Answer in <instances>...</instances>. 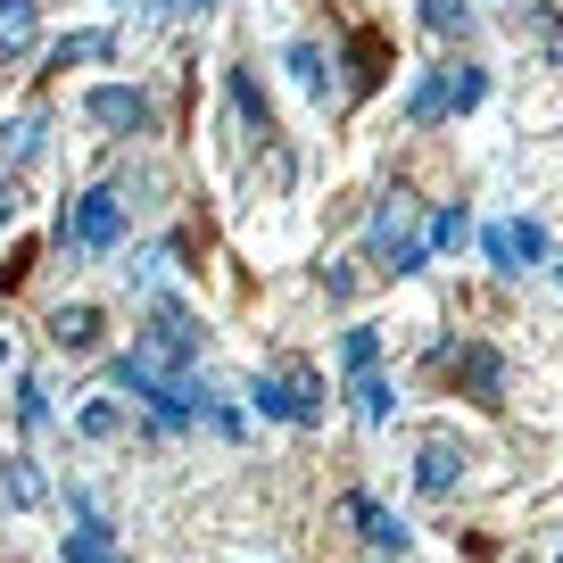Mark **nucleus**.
<instances>
[{
  "mask_svg": "<svg viewBox=\"0 0 563 563\" xmlns=\"http://www.w3.org/2000/svg\"><path fill=\"white\" fill-rule=\"evenodd\" d=\"M249 406H257L265 422L316 431V422H323V382H316V365H282V373H257V382H249Z\"/></svg>",
  "mask_w": 563,
  "mask_h": 563,
  "instance_id": "f257e3e1",
  "label": "nucleus"
},
{
  "mask_svg": "<svg viewBox=\"0 0 563 563\" xmlns=\"http://www.w3.org/2000/svg\"><path fill=\"white\" fill-rule=\"evenodd\" d=\"M373 257H382V274H422V265H431V241H422L406 191H389L382 208H373Z\"/></svg>",
  "mask_w": 563,
  "mask_h": 563,
  "instance_id": "f03ea898",
  "label": "nucleus"
},
{
  "mask_svg": "<svg viewBox=\"0 0 563 563\" xmlns=\"http://www.w3.org/2000/svg\"><path fill=\"white\" fill-rule=\"evenodd\" d=\"M58 241H67V249H84V257L117 249V241H124V199H117V191H84L67 216H58Z\"/></svg>",
  "mask_w": 563,
  "mask_h": 563,
  "instance_id": "7ed1b4c3",
  "label": "nucleus"
},
{
  "mask_svg": "<svg viewBox=\"0 0 563 563\" xmlns=\"http://www.w3.org/2000/svg\"><path fill=\"white\" fill-rule=\"evenodd\" d=\"M481 257H489L497 274H530V265H547V257H555V241H547V224H539V216H506V224H489V232H481Z\"/></svg>",
  "mask_w": 563,
  "mask_h": 563,
  "instance_id": "20e7f679",
  "label": "nucleus"
},
{
  "mask_svg": "<svg viewBox=\"0 0 563 563\" xmlns=\"http://www.w3.org/2000/svg\"><path fill=\"white\" fill-rule=\"evenodd\" d=\"M431 365H440L456 389H473L481 406H506V365H497V349H489V340H448V349L431 356Z\"/></svg>",
  "mask_w": 563,
  "mask_h": 563,
  "instance_id": "39448f33",
  "label": "nucleus"
},
{
  "mask_svg": "<svg viewBox=\"0 0 563 563\" xmlns=\"http://www.w3.org/2000/svg\"><path fill=\"white\" fill-rule=\"evenodd\" d=\"M84 117L91 124H108V133H150V91H133V84H100L84 100Z\"/></svg>",
  "mask_w": 563,
  "mask_h": 563,
  "instance_id": "423d86ee",
  "label": "nucleus"
},
{
  "mask_svg": "<svg viewBox=\"0 0 563 563\" xmlns=\"http://www.w3.org/2000/svg\"><path fill=\"white\" fill-rule=\"evenodd\" d=\"M349 522H356V530H365V539H373V547H382V555H406V539H415V530H406V522H398V514H389V506H382V497H365V489H349Z\"/></svg>",
  "mask_w": 563,
  "mask_h": 563,
  "instance_id": "0eeeda50",
  "label": "nucleus"
},
{
  "mask_svg": "<svg viewBox=\"0 0 563 563\" xmlns=\"http://www.w3.org/2000/svg\"><path fill=\"white\" fill-rule=\"evenodd\" d=\"M51 349L58 356H91V349H100V307H84V299L58 307V316H51Z\"/></svg>",
  "mask_w": 563,
  "mask_h": 563,
  "instance_id": "6e6552de",
  "label": "nucleus"
},
{
  "mask_svg": "<svg viewBox=\"0 0 563 563\" xmlns=\"http://www.w3.org/2000/svg\"><path fill=\"white\" fill-rule=\"evenodd\" d=\"M456 481H464V448H456V440H431V448L415 456V489H422V497H448Z\"/></svg>",
  "mask_w": 563,
  "mask_h": 563,
  "instance_id": "1a4fd4ad",
  "label": "nucleus"
},
{
  "mask_svg": "<svg viewBox=\"0 0 563 563\" xmlns=\"http://www.w3.org/2000/svg\"><path fill=\"white\" fill-rule=\"evenodd\" d=\"M282 67H290V84H299L316 108H332V58H323L316 42H290V51H282Z\"/></svg>",
  "mask_w": 563,
  "mask_h": 563,
  "instance_id": "9d476101",
  "label": "nucleus"
},
{
  "mask_svg": "<svg viewBox=\"0 0 563 563\" xmlns=\"http://www.w3.org/2000/svg\"><path fill=\"white\" fill-rule=\"evenodd\" d=\"M440 117H448V67H422L415 91H406V124H415V133H431Z\"/></svg>",
  "mask_w": 563,
  "mask_h": 563,
  "instance_id": "9b49d317",
  "label": "nucleus"
},
{
  "mask_svg": "<svg viewBox=\"0 0 563 563\" xmlns=\"http://www.w3.org/2000/svg\"><path fill=\"white\" fill-rule=\"evenodd\" d=\"M42 34V0H0V58H25Z\"/></svg>",
  "mask_w": 563,
  "mask_h": 563,
  "instance_id": "f8f14e48",
  "label": "nucleus"
},
{
  "mask_svg": "<svg viewBox=\"0 0 563 563\" xmlns=\"http://www.w3.org/2000/svg\"><path fill=\"white\" fill-rule=\"evenodd\" d=\"M349 398H356V415H365V431H382V422L398 415V389L382 382V365H373V373H349Z\"/></svg>",
  "mask_w": 563,
  "mask_h": 563,
  "instance_id": "ddd939ff",
  "label": "nucleus"
},
{
  "mask_svg": "<svg viewBox=\"0 0 563 563\" xmlns=\"http://www.w3.org/2000/svg\"><path fill=\"white\" fill-rule=\"evenodd\" d=\"M0 506H9V514L42 506V481H34V464H25V456H9V464H0Z\"/></svg>",
  "mask_w": 563,
  "mask_h": 563,
  "instance_id": "4468645a",
  "label": "nucleus"
},
{
  "mask_svg": "<svg viewBox=\"0 0 563 563\" xmlns=\"http://www.w3.org/2000/svg\"><path fill=\"white\" fill-rule=\"evenodd\" d=\"M91 58H117V34H67V42H51V67H91Z\"/></svg>",
  "mask_w": 563,
  "mask_h": 563,
  "instance_id": "2eb2a0df",
  "label": "nucleus"
},
{
  "mask_svg": "<svg viewBox=\"0 0 563 563\" xmlns=\"http://www.w3.org/2000/svg\"><path fill=\"white\" fill-rule=\"evenodd\" d=\"M58 563H117V547H108V522H84L75 539H58Z\"/></svg>",
  "mask_w": 563,
  "mask_h": 563,
  "instance_id": "dca6fc26",
  "label": "nucleus"
},
{
  "mask_svg": "<svg viewBox=\"0 0 563 563\" xmlns=\"http://www.w3.org/2000/svg\"><path fill=\"white\" fill-rule=\"evenodd\" d=\"M481 100H489V75L481 67H448V117H473Z\"/></svg>",
  "mask_w": 563,
  "mask_h": 563,
  "instance_id": "f3484780",
  "label": "nucleus"
},
{
  "mask_svg": "<svg viewBox=\"0 0 563 563\" xmlns=\"http://www.w3.org/2000/svg\"><path fill=\"white\" fill-rule=\"evenodd\" d=\"M422 25H431L440 42H464L473 34V9H464V0H422Z\"/></svg>",
  "mask_w": 563,
  "mask_h": 563,
  "instance_id": "a211bd4d",
  "label": "nucleus"
},
{
  "mask_svg": "<svg viewBox=\"0 0 563 563\" xmlns=\"http://www.w3.org/2000/svg\"><path fill=\"white\" fill-rule=\"evenodd\" d=\"M75 431H84V440H124V406L117 398H91L84 415H75Z\"/></svg>",
  "mask_w": 563,
  "mask_h": 563,
  "instance_id": "6ab92c4d",
  "label": "nucleus"
},
{
  "mask_svg": "<svg viewBox=\"0 0 563 563\" xmlns=\"http://www.w3.org/2000/svg\"><path fill=\"white\" fill-rule=\"evenodd\" d=\"M422 241H431V249H464V241H473V208H440L431 224H422Z\"/></svg>",
  "mask_w": 563,
  "mask_h": 563,
  "instance_id": "aec40b11",
  "label": "nucleus"
},
{
  "mask_svg": "<svg viewBox=\"0 0 563 563\" xmlns=\"http://www.w3.org/2000/svg\"><path fill=\"white\" fill-rule=\"evenodd\" d=\"M382 365V332H373V323H356L349 340H340V373H373Z\"/></svg>",
  "mask_w": 563,
  "mask_h": 563,
  "instance_id": "412c9836",
  "label": "nucleus"
},
{
  "mask_svg": "<svg viewBox=\"0 0 563 563\" xmlns=\"http://www.w3.org/2000/svg\"><path fill=\"white\" fill-rule=\"evenodd\" d=\"M232 100H241V117L257 124V133H274V108H265V91H257V75H249V67H232Z\"/></svg>",
  "mask_w": 563,
  "mask_h": 563,
  "instance_id": "4be33fe9",
  "label": "nucleus"
},
{
  "mask_svg": "<svg viewBox=\"0 0 563 563\" xmlns=\"http://www.w3.org/2000/svg\"><path fill=\"white\" fill-rule=\"evenodd\" d=\"M349 58H356V84H382V34H356Z\"/></svg>",
  "mask_w": 563,
  "mask_h": 563,
  "instance_id": "5701e85b",
  "label": "nucleus"
},
{
  "mask_svg": "<svg viewBox=\"0 0 563 563\" xmlns=\"http://www.w3.org/2000/svg\"><path fill=\"white\" fill-rule=\"evenodd\" d=\"M18 415L42 431V422H51V389H42V382H25V389H18Z\"/></svg>",
  "mask_w": 563,
  "mask_h": 563,
  "instance_id": "b1692460",
  "label": "nucleus"
},
{
  "mask_svg": "<svg viewBox=\"0 0 563 563\" xmlns=\"http://www.w3.org/2000/svg\"><path fill=\"white\" fill-rule=\"evenodd\" d=\"M166 18H199V9H208V0H158Z\"/></svg>",
  "mask_w": 563,
  "mask_h": 563,
  "instance_id": "393cba45",
  "label": "nucleus"
},
{
  "mask_svg": "<svg viewBox=\"0 0 563 563\" xmlns=\"http://www.w3.org/2000/svg\"><path fill=\"white\" fill-rule=\"evenodd\" d=\"M9 216H18V191H9V183H0V224H9Z\"/></svg>",
  "mask_w": 563,
  "mask_h": 563,
  "instance_id": "a878e982",
  "label": "nucleus"
},
{
  "mask_svg": "<svg viewBox=\"0 0 563 563\" xmlns=\"http://www.w3.org/2000/svg\"><path fill=\"white\" fill-rule=\"evenodd\" d=\"M0 365H9V332H0Z\"/></svg>",
  "mask_w": 563,
  "mask_h": 563,
  "instance_id": "bb28decb",
  "label": "nucleus"
},
{
  "mask_svg": "<svg viewBox=\"0 0 563 563\" xmlns=\"http://www.w3.org/2000/svg\"><path fill=\"white\" fill-rule=\"evenodd\" d=\"M547 265H555V282H563V257H547Z\"/></svg>",
  "mask_w": 563,
  "mask_h": 563,
  "instance_id": "cd10ccee",
  "label": "nucleus"
},
{
  "mask_svg": "<svg viewBox=\"0 0 563 563\" xmlns=\"http://www.w3.org/2000/svg\"><path fill=\"white\" fill-rule=\"evenodd\" d=\"M382 563H389V555H382Z\"/></svg>",
  "mask_w": 563,
  "mask_h": 563,
  "instance_id": "c85d7f7f",
  "label": "nucleus"
},
{
  "mask_svg": "<svg viewBox=\"0 0 563 563\" xmlns=\"http://www.w3.org/2000/svg\"><path fill=\"white\" fill-rule=\"evenodd\" d=\"M555 563H563V555H555Z\"/></svg>",
  "mask_w": 563,
  "mask_h": 563,
  "instance_id": "c756f323",
  "label": "nucleus"
}]
</instances>
